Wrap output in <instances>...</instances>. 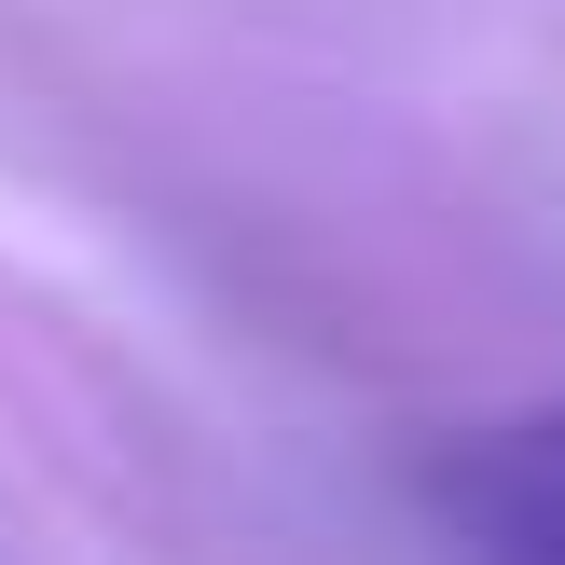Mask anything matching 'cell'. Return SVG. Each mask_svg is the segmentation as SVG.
Returning <instances> with one entry per match:
<instances>
[{"label":"cell","instance_id":"1","mask_svg":"<svg viewBox=\"0 0 565 565\" xmlns=\"http://www.w3.org/2000/svg\"><path fill=\"white\" fill-rule=\"evenodd\" d=\"M428 511L483 552H524V565H565V401L511 414L483 441H441L428 456Z\"/></svg>","mask_w":565,"mask_h":565}]
</instances>
